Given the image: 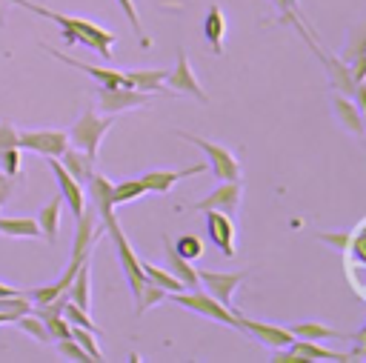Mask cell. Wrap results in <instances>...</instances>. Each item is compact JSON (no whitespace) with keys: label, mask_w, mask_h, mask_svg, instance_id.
Returning <instances> with one entry per match:
<instances>
[{"label":"cell","mask_w":366,"mask_h":363,"mask_svg":"<svg viewBox=\"0 0 366 363\" xmlns=\"http://www.w3.org/2000/svg\"><path fill=\"white\" fill-rule=\"evenodd\" d=\"M11 3H17V6H23V9H29V11H34V14H40V17L51 20V23H57L63 37H66V43H83V46L94 49L100 57H112V46L117 43L114 31H109V29L92 23V20H80V17H69V14L43 9V6H37L31 0H11Z\"/></svg>","instance_id":"6da1fadb"},{"label":"cell","mask_w":366,"mask_h":363,"mask_svg":"<svg viewBox=\"0 0 366 363\" xmlns=\"http://www.w3.org/2000/svg\"><path fill=\"white\" fill-rule=\"evenodd\" d=\"M169 297L183 309H192V312H197V314H203V317H209L214 323H229L232 329H237V312L223 306V303H217L212 294H206L200 289H189V292L180 289V292H172Z\"/></svg>","instance_id":"7a4b0ae2"},{"label":"cell","mask_w":366,"mask_h":363,"mask_svg":"<svg viewBox=\"0 0 366 363\" xmlns=\"http://www.w3.org/2000/svg\"><path fill=\"white\" fill-rule=\"evenodd\" d=\"M109 234H112V240H114V249H117V260H120V269H123V277H126V283H129V289H132V294H134V303L140 300V292H143V286H146V274H143V266H140V257L134 254V249L129 246V240H126V234H123V229H120V223L114 220V223H109V226H103Z\"/></svg>","instance_id":"3957f363"},{"label":"cell","mask_w":366,"mask_h":363,"mask_svg":"<svg viewBox=\"0 0 366 363\" xmlns=\"http://www.w3.org/2000/svg\"><path fill=\"white\" fill-rule=\"evenodd\" d=\"M109 126H112L109 117H97L92 109L83 111V114L77 117V123L71 126V143H74V149H80V151H86L92 160H97V146H100L103 134L109 131Z\"/></svg>","instance_id":"277c9868"},{"label":"cell","mask_w":366,"mask_h":363,"mask_svg":"<svg viewBox=\"0 0 366 363\" xmlns=\"http://www.w3.org/2000/svg\"><path fill=\"white\" fill-rule=\"evenodd\" d=\"M289 354H277L274 363H346V360H355V354H346V352H332V349H323L320 340H300L295 337L289 346Z\"/></svg>","instance_id":"5b68a950"},{"label":"cell","mask_w":366,"mask_h":363,"mask_svg":"<svg viewBox=\"0 0 366 363\" xmlns=\"http://www.w3.org/2000/svg\"><path fill=\"white\" fill-rule=\"evenodd\" d=\"M17 146L43 157H60L69 146V131L57 129H37V131H17Z\"/></svg>","instance_id":"8992f818"},{"label":"cell","mask_w":366,"mask_h":363,"mask_svg":"<svg viewBox=\"0 0 366 363\" xmlns=\"http://www.w3.org/2000/svg\"><path fill=\"white\" fill-rule=\"evenodd\" d=\"M180 137L189 140V143H194V146H200L206 151V157L212 160V171L220 180H240V163L234 160V154L229 149H223V146H217V143H212L206 137H197V134H183L180 131Z\"/></svg>","instance_id":"52a82bcc"},{"label":"cell","mask_w":366,"mask_h":363,"mask_svg":"<svg viewBox=\"0 0 366 363\" xmlns=\"http://www.w3.org/2000/svg\"><path fill=\"white\" fill-rule=\"evenodd\" d=\"M246 280V272H232V274H226V272H197V283L206 289V294H212L217 303H223V306H229V309H234L232 306V297H234V292H237V286Z\"/></svg>","instance_id":"ba28073f"},{"label":"cell","mask_w":366,"mask_h":363,"mask_svg":"<svg viewBox=\"0 0 366 363\" xmlns=\"http://www.w3.org/2000/svg\"><path fill=\"white\" fill-rule=\"evenodd\" d=\"M97 100H100V109L109 111V114H117V111L137 109V106L149 103L146 91H137V89H129V86H100Z\"/></svg>","instance_id":"9c48e42d"},{"label":"cell","mask_w":366,"mask_h":363,"mask_svg":"<svg viewBox=\"0 0 366 363\" xmlns=\"http://www.w3.org/2000/svg\"><path fill=\"white\" fill-rule=\"evenodd\" d=\"M237 329H243L246 334H252V337H257L263 346H269V349H286L295 337H292V332L286 329V326H274V323H263V320H254V317H243V314H237Z\"/></svg>","instance_id":"30bf717a"},{"label":"cell","mask_w":366,"mask_h":363,"mask_svg":"<svg viewBox=\"0 0 366 363\" xmlns=\"http://www.w3.org/2000/svg\"><path fill=\"white\" fill-rule=\"evenodd\" d=\"M166 80H169L172 91H177V94H192L197 103H206V100H209L206 91L200 89V83H197V77H194V71H192V63H189V57H186L183 49L177 51V63H174V69L166 74Z\"/></svg>","instance_id":"8fae6325"},{"label":"cell","mask_w":366,"mask_h":363,"mask_svg":"<svg viewBox=\"0 0 366 363\" xmlns=\"http://www.w3.org/2000/svg\"><path fill=\"white\" fill-rule=\"evenodd\" d=\"M86 186V194H89V200H92V209L97 212V217H100V223L103 226H109V223H114L117 217H114V203H112V183L103 177V174H89V180L83 183Z\"/></svg>","instance_id":"7c38bea8"},{"label":"cell","mask_w":366,"mask_h":363,"mask_svg":"<svg viewBox=\"0 0 366 363\" xmlns=\"http://www.w3.org/2000/svg\"><path fill=\"white\" fill-rule=\"evenodd\" d=\"M206 234L226 257H234V223H232V214L217 212V209H206Z\"/></svg>","instance_id":"4fadbf2b"},{"label":"cell","mask_w":366,"mask_h":363,"mask_svg":"<svg viewBox=\"0 0 366 363\" xmlns=\"http://www.w3.org/2000/svg\"><path fill=\"white\" fill-rule=\"evenodd\" d=\"M240 183L237 180H223L214 192H209L203 200H194L192 209L197 212H206V209H217V212H226V214H234L237 206H240Z\"/></svg>","instance_id":"5bb4252c"},{"label":"cell","mask_w":366,"mask_h":363,"mask_svg":"<svg viewBox=\"0 0 366 363\" xmlns=\"http://www.w3.org/2000/svg\"><path fill=\"white\" fill-rule=\"evenodd\" d=\"M46 160H49V166H51V171H54L60 197L69 203V212L77 217V214L86 209V192H83V183H77V180L63 169V163H60L57 157H46Z\"/></svg>","instance_id":"9a60e30c"},{"label":"cell","mask_w":366,"mask_h":363,"mask_svg":"<svg viewBox=\"0 0 366 363\" xmlns=\"http://www.w3.org/2000/svg\"><path fill=\"white\" fill-rule=\"evenodd\" d=\"M206 166L197 163V166H189V169H154V171H146L140 180L146 186V192H154V194H169L172 186L183 177H192V174H203Z\"/></svg>","instance_id":"2e32d148"},{"label":"cell","mask_w":366,"mask_h":363,"mask_svg":"<svg viewBox=\"0 0 366 363\" xmlns=\"http://www.w3.org/2000/svg\"><path fill=\"white\" fill-rule=\"evenodd\" d=\"M46 51H49L51 57H57L60 63H66V66H71V69H77V71H83V74L94 77L100 86H123V71H114V69H103V66H89V63L71 60L69 54H63V51H57V49H49V46H46Z\"/></svg>","instance_id":"e0dca14e"},{"label":"cell","mask_w":366,"mask_h":363,"mask_svg":"<svg viewBox=\"0 0 366 363\" xmlns=\"http://www.w3.org/2000/svg\"><path fill=\"white\" fill-rule=\"evenodd\" d=\"M163 246H166V260H169L172 274H174L186 289H200V283H197V269H192V263L177 254V249H174V243H172L169 237H163Z\"/></svg>","instance_id":"ac0fdd59"},{"label":"cell","mask_w":366,"mask_h":363,"mask_svg":"<svg viewBox=\"0 0 366 363\" xmlns=\"http://www.w3.org/2000/svg\"><path fill=\"white\" fill-rule=\"evenodd\" d=\"M166 74H169V71H163V69H134V71H123V86L137 89V91H160Z\"/></svg>","instance_id":"d6986e66"},{"label":"cell","mask_w":366,"mask_h":363,"mask_svg":"<svg viewBox=\"0 0 366 363\" xmlns=\"http://www.w3.org/2000/svg\"><path fill=\"white\" fill-rule=\"evenodd\" d=\"M60 212H63V197H51L40 212H37V226H40V237H46L49 243L57 240V229H60Z\"/></svg>","instance_id":"ffe728a7"},{"label":"cell","mask_w":366,"mask_h":363,"mask_svg":"<svg viewBox=\"0 0 366 363\" xmlns=\"http://www.w3.org/2000/svg\"><path fill=\"white\" fill-rule=\"evenodd\" d=\"M57 160L63 163V169H66L77 183H86V180H89V174H92V166H94V160H92L86 151L71 149V146H66V151H63Z\"/></svg>","instance_id":"44dd1931"},{"label":"cell","mask_w":366,"mask_h":363,"mask_svg":"<svg viewBox=\"0 0 366 363\" xmlns=\"http://www.w3.org/2000/svg\"><path fill=\"white\" fill-rule=\"evenodd\" d=\"M203 37H206V43L214 49V54H220V51H223V37H226V17H223V9H220V6H209L206 23H203Z\"/></svg>","instance_id":"7402d4cb"},{"label":"cell","mask_w":366,"mask_h":363,"mask_svg":"<svg viewBox=\"0 0 366 363\" xmlns=\"http://www.w3.org/2000/svg\"><path fill=\"white\" fill-rule=\"evenodd\" d=\"M0 234L6 237H40V226L34 217H0Z\"/></svg>","instance_id":"603a6c76"},{"label":"cell","mask_w":366,"mask_h":363,"mask_svg":"<svg viewBox=\"0 0 366 363\" xmlns=\"http://www.w3.org/2000/svg\"><path fill=\"white\" fill-rule=\"evenodd\" d=\"M140 266H143V274H146V280L149 283H154V286H160L166 294H172V292H180V289H186L172 272H166V269H157V266H152V263H146V260H140Z\"/></svg>","instance_id":"cb8c5ba5"},{"label":"cell","mask_w":366,"mask_h":363,"mask_svg":"<svg viewBox=\"0 0 366 363\" xmlns=\"http://www.w3.org/2000/svg\"><path fill=\"white\" fill-rule=\"evenodd\" d=\"M292 332V337H300V340H326V337H349L343 332H335L329 326H320V323H295V326H286Z\"/></svg>","instance_id":"d4e9b609"},{"label":"cell","mask_w":366,"mask_h":363,"mask_svg":"<svg viewBox=\"0 0 366 363\" xmlns=\"http://www.w3.org/2000/svg\"><path fill=\"white\" fill-rule=\"evenodd\" d=\"M335 111H337V117L355 131V134H363V126H360V109L357 106H352L343 94H337L335 97Z\"/></svg>","instance_id":"484cf974"},{"label":"cell","mask_w":366,"mask_h":363,"mask_svg":"<svg viewBox=\"0 0 366 363\" xmlns=\"http://www.w3.org/2000/svg\"><path fill=\"white\" fill-rule=\"evenodd\" d=\"M143 194H149L146 192V186H143V180L137 177V180H123V183H117L114 189H112V203L117 206V203H129V200H137V197H143Z\"/></svg>","instance_id":"4316f807"},{"label":"cell","mask_w":366,"mask_h":363,"mask_svg":"<svg viewBox=\"0 0 366 363\" xmlns=\"http://www.w3.org/2000/svg\"><path fill=\"white\" fill-rule=\"evenodd\" d=\"M63 317H66L71 326H83V329H89V332H97V323L89 317V309L77 306V303L69 300V297H66V303H63Z\"/></svg>","instance_id":"83f0119b"},{"label":"cell","mask_w":366,"mask_h":363,"mask_svg":"<svg viewBox=\"0 0 366 363\" xmlns=\"http://www.w3.org/2000/svg\"><path fill=\"white\" fill-rule=\"evenodd\" d=\"M14 326L17 329H23L26 334H31L34 340H40V343H49L51 337H49V332H46V326H43V320L37 317V314H31V312H26V314H20L17 320H14Z\"/></svg>","instance_id":"f1b7e54d"},{"label":"cell","mask_w":366,"mask_h":363,"mask_svg":"<svg viewBox=\"0 0 366 363\" xmlns=\"http://www.w3.org/2000/svg\"><path fill=\"white\" fill-rule=\"evenodd\" d=\"M71 337L80 343L83 352H89L92 360H103V352H100V346H97V340H94V332H89V329H83V326H71Z\"/></svg>","instance_id":"f546056e"},{"label":"cell","mask_w":366,"mask_h":363,"mask_svg":"<svg viewBox=\"0 0 366 363\" xmlns=\"http://www.w3.org/2000/svg\"><path fill=\"white\" fill-rule=\"evenodd\" d=\"M49 337L51 340H63V337H71V323L63 317V314H49V317H40Z\"/></svg>","instance_id":"4dcf8cb0"},{"label":"cell","mask_w":366,"mask_h":363,"mask_svg":"<svg viewBox=\"0 0 366 363\" xmlns=\"http://www.w3.org/2000/svg\"><path fill=\"white\" fill-rule=\"evenodd\" d=\"M174 249H177L180 257H186V260H197V257L203 254V240L194 237V234H183V237L174 243Z\"/></svg>","instance_id":"1f68e13d"},{"label":"cell","mask_w":366,"mask_h":363,"mask_svg":"<svg viewBox=\"0 0 366 363\" xmlns=\"http://www.w3.org/2000/svg\"><path fill=\"white\" fill-rule=\"evenodd\" d=\"M57 352L66 357V360H77V363H92V357H89V352H83L80 349V343L74 340V337H63V340H57Z\"/></svg>","instance_id":"d6a6232c"},{"label":"cell","mask_w":366,"mask_h":363,"mask_svg":"<svg viewBox=\"0 0 366 363\" xmlns=\"http://www.w3.org/2000/svg\"><path fill=\"white\" fill-rule=\"evenodd\" d=\"M363 240H366V226L360 223V226L355 229V234L349 237V249H346V252L352 254V260H355L357 266H363V263H366V252H363Z\"/></svg>","instance_id":"836d02e7"},{"label":"cell","mask_w":366,"mask_h":363,"mask_svg":"<svg viewBox=\"0 0 366 363\" xmlns=\"http://www.w3.org/2000/svg\"><path fill=\"white\" fill-rule=\"evenodd\" d=\"M120 3V9H123V14L129 17V23H132V29H134V34L140 37V46H149L152 40L146 37V31H143V23H140V17H137V9H134V3L132 0H117Z\"/></svg>","instance_id":"e575fe53"},{"label":"cell","mask_w":366,"mask_h":363,"mask_svg":"<svg viewBox=\"0 0 366 363\" xmlns=\"http://www.w3.org/2000/svg\"><path fill=\"white\" fill-rule=\"evenodd\" d=\"M0 171L9 177L20 174V149H3L0 151Z\"/></svg>","instance_id":"d590c367"},{"label":"cell","mask_w":366,"mask_h":363,"mask_svg":"<svg viewBox=\"0 0 366 363\" xmlns=\"http://www.w3.org/2000/svg\"><path fill=\"white\" fill-rule=\"evenodd\" d=\"M3 149H20L17 146V129L11 123H6V120L0 123V151Z\"/></svg>","instance_id":"8d00e7d4"},{"label":"cell","mask_w":366,"mask_h":363,"mask_svg":"<svg viewBox=\"0 0 366 363\" xmlns=\"http://www.w3.org/2000/svg\"><path fill=\"white\" fill-rule=\"evenodd\" d=\"M349 237H352V234H332V232H323V234H320L323 243H329L332 249H337V252H343V254H346V249H349Z\"/></svg>","instance_id":"74e56055"},{"label":"cell","mask_w":366,"mask_h":363,"mask_svg":"<svg viewBox=\"0 0 366 363\" xmlns=\"http://www.w3.org/2000/svg\"><path fill=\"white\" fill-rule=\"evenodd\" d=\"M11 192H14V177H9V174H3V171H0V206H3V203H9Z\"/></svg>","instance_id":"f35d334b"},{"label":"cell","mask_w":366,"mask_h":363,"mask_svg":"<svg viewBox=\"0 0 366 363\" xmlns=\"http://www.w3.org/2000/svg\"><path fill=\"white\" fill-rule=\"evenodd\" d=\"M295 3H297V0H286V9L292 11V9H295Z\"/></svg>","instance_id":"ab89813d"},{"label":"cell","mask_w":366,"mask_h":363,"mask_svg":"<svg viewBox=\"0 0 366 363\" xmlns=\"http://www.w3.org/2000/svg\"><path fill=\"white\" fill-rule=\"evenodd\" d=\"M0 323H11V320H9V317H6L3 312H0Z\"/></svg>","instance_id":"60d3db41"},{"label":"cell","mask_w":366,"mask_h":363,"mask_svg":"<svg viewBox=\"0 0 366 363\" xmlns=\"http://www.w3.org/2000/svg\"><path fill=\"white\" fill-rule=\"evenodd\" d=\"M0 23H3V0H0Z\"/></svg>","instance_id":"b9f144b4"}]
</instances>
